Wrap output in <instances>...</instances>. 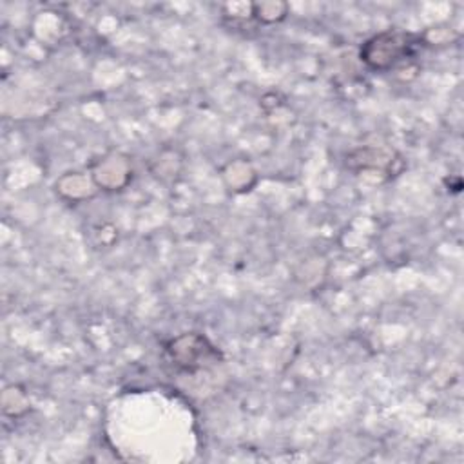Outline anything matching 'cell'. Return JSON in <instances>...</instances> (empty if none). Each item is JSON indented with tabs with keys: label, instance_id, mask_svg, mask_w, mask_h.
Listing matches in <instances>:
<instances>
[{
	"label": "cell",
	"instance_id": "cell-1",
	"mask_svg": "<svg viewBox=\"0 0 464 464\" xmlns=\"http://www.w3.org/2000/svg\"><path fill=\"white\" fill-rule=\"evenodd\" d=\"M413 44L415 42H413L411 34L382 33V34L375 36L373 40H370L361 54L370 65L382 69V67H388L390 63H395L404 54L408 56Z\"/></svg>",
	"mask_w": 464,
	"mask_h": 464
}]
</instances>
